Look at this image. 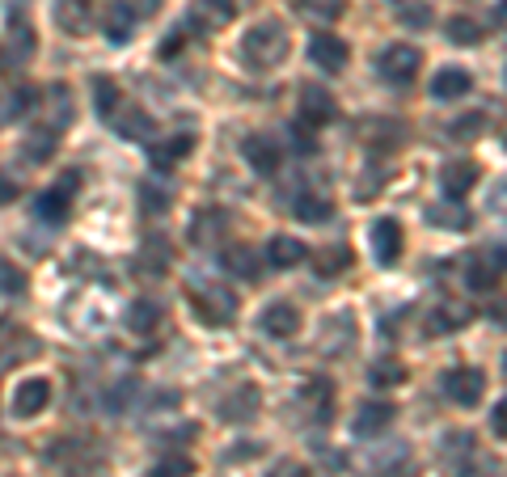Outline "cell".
<instances>
[{
  "instance_id": "cell-1",
  "label": "cell",
  "mask_w": 507,
  "mask_h": 477,
  "mask_svg": "<svg viewBox=\"0 0 507 477\" xmlns=\"http://www.w3.org/2000/svg\"><path fill=\"white\" fill-rule=\"evenodd\" d=\"M187 300H190L195 317L204 321V325H233V321H237V292L224 287L220 279L190 275L187 279Z\"/></svg>"
},
{
  "instance_id": "cell-2",
  "label": "cell",
  "mask_w": 507,
  "mask_h": 477,
  "mask_svg": "<svg viewBox=\"0 0 507 477\" xmlns=\"http://www.w3.org/2000/svg\"><path fill=\"white\" fill-rule=\"evenodd\" d=\"M287 51H292L287 26H284V21H275V17L250 26V34L241 38V55H245L254 68H279L287 60Z\"/></svg>"
},
{
  "instance_id": "cell-3",
  "label": "cell",
  "mask_w": 507,
  "mask_h": 477,
  "mask_svg": "<svg viewBox=\"0 0 507 477\" xmlns=\"http://www.w3.org/2000/svg\"><path fill=\"white\" fill-rule=\"evenodd\" d=\"M507 275V245H482L465 258V284L474 292H491Z\"/></svg>"
},
{
  "instance_id": "cell-4",
  "label": "cell",
  "mask_w": 507,
  "mask_h": 477,
  "mask_svg": "<svg viewBox=\"0 0 507 477\" xmlns=\"http://www.w3.org/2000/svg\"><path fill=\"white\" fill-rule=\"evenodd\" d=\"M80 186V169H68V174L51 186V191L38 194V203H34V216L43 224H63L68 220V211H72V194Z\"/></svg>"
},
{
  "instance_id": "cell-5",
  "label": "cell",
  "mask_w": 507,
  "mask_h": 477,
  "mask_svg": "<svg viewBox=\"0 0 507 477\" xmlns=\"http://www.w3.org/2000/svg\"><path fill=\"white\" fill-rule=\"evenodd\" d=\"M377 68L385 80H394V85H411L419 77V68H423V51L411 47V43H389V47L377 55Z\"/></svg>"
},
{
  "instance_id": "cell-6",
  "label": "cell",
  "mask_w": 507,
  "mask_h": 477,
  "mask_svg": "<svg viewBox=\"0 0 507 477\" xmlns=\"http://www.w3.org/2000/svg\"><path fill=\"white\" fill-rule=\"evenodd\" d=\"M47 406H51V381H43V376L17 381L13 393H9V414L13 418H38Z\"/></svg>"
},
{
  "instance_id": "cell-7",
  "label": "cell",
  "mask_w": 507,
  "mask_h": 477,
  "mask_svg": "<svg viewBox=\"0 0 507 477\" xmlns=\"http://www.w3.org/2000/svg\"><path fill=\"white\" fill-rule=\"evenodd\" d=\"M233 17H237L233 0H195L187 13V26L195 34H220L224 26H233Z\"/></svg>"
},
{
  "instance_id": "cell-8",
  "label": "cell",
  "mask_w": 507,
  "mask_h": 477,
  "mask_svg": "<svg viewBox=\"0 0 507 477\" xmlns=\"http://www.w3.org/2000/svg\"><path fill=\"white\" fill-rule=\"evenodd\" d=\"M241 157H245V165H250L258 177H270L275 169H279V160H284V148H279L275 136H245Z\"/></svg>"
},
{
  "instance_id": "cell-9",
  "label": "cell",
  "mask_w": 507,
  "mask_h": 477,
  "mask_svg": "<svg viewBox=\"0 0 507 477\" xmlns=\"http://www.w3.org/2000/svg\"><path fill=\"white\" fill-rule=\"evenodd\" d=\"M444 393L457 401V406H478L482 401V393H486V376L478 372V367H453L448 376H444Z\"/></svg>"
},
{
  "instance_id": "cell-10",
  "label": "cell",
  "mask_w": 507,
  "mask_h": 477,
  "mask_svg": "<svg viewBox=\"0 0 507 477\" xmlns=\"http://www.w3.org/2000/svg\"><path fill=\"white\" fill-rule=\"evenodd\" d=\"M309 60H313L326 77H338L351 60V47L338 38V34H313V43H309Z\"/></svg>"
},
{
  "instance_id": "cell-11",
  "label": "cell",
  "mask_w": 507,
  "mask_h": 477,
  "mask_svg": "<svg viewBox=\"0 0 507 477\" xmlns=\"http://www.w3.org/2000/svg\"><path fill=\"white\" fill-rule=\"evenodd\" d=\"M368 241H372V254H377L380 267H394L397 258H402V224H397L394 216H380V220H372Z\"/></svg>"
},
{
  "instance_id": "cell-12",
  "label": "cell",
  "mask_w": 507,
  "mask_h": 477,
  "mask_svg": "<svg viewBox=\"0 0 507 477\" xmlns=\"http://www.w3.org/2000/svg\"><path fill=\"white\" fill-rule=\"evenodd\" d=\"M334 114H338V106H334V97L321 89V85H301V123H309V127H326V123H334Z\"/></svg>"
},
{
  "instance_id": "cell-13",
  "label": "cell",
  "mask_w": 507,
  "mask_h": 477,
  "mask_svg": "<svg viewBox=\"0 0 507 477\" xmlns=\"http://www.w3.org/2000/svg\"><path fill=\"white\" fill-rule=\"evenodd\" d=\"M262 334L267 338H296L301 334V308L287 300H275L262 308Z\"/></svg>"
},
{
  "instance_id": "cell-14",
  "label": "cell",
  "mask_w": 507,
  "mask_h": 477,
  "mask_svg": "<svg viewBox=\"0 0 507 477\" xmlns=\"http://www.w3.org/2000/svg\"><path fill=\"white\" fill-rule=\"evenodd\" d=\"M389 423H394V406L389 401H364L355 410V418H351V431L360 440H377L380 431H389Z\"/></svg>"
},
{
  "instance_id": "cell-15",
  "label": "cell",
  "mask_w": 507,
  "mask_h": 477,
  "mask_svg": "<svg viewBox=\"0 0 507 477\" xmlns=\"http://www.w3.org/2000/svg\"><path fill=\"white\" fill-rule=\"evenodd\" d=\"M136 21H140L136 4H131V0H114L111 9H106V17H102V30H106V38H111L114 47H123V43H131Z\"/></svg>"
},
{
  "instance_id": "cell-16",
  "label": "cell",
  "mask_w": 507,
  "mask_h": 477,
  "mask_svg": "<svg viewBox=\"0 0 507 477\" xmlns=\"http://www.w3.org/2000/svg\"><path fill=\"white\" fill-rule=\"evenodd\" d=\"M440 186L448 199H465L478 186V165L474 160H448L440 169Z\"/></svg>"
},
{
  "instance_id": "cell-17",
  "label": "cell",
  "mask_w": 507,
  "mask_h": 477,
  "mask_svg": "<svg viewBox=\"0 0 507 477\" xmlns=\"http://www.w3.org/2000/svg\"><path fill=\"white\" fill-rule=\"evenodd\" d=\"M258 401H262V393H258L254 384H237V389H233V393H229L216 410H220L224 423H245V418L258 414Z\"/></svg>"
},
{
  "instance_id": "cell-18",
  "label": "cell",
  "mask_w": 507,
  "mask_h": 477,
  "mask_svg": "<svg viewBox=\"0 0 507 477\" xmlns=\"http://www.w3.org/2000/svg\"><path fill=\"white\" fill-rule=\"evenodd\" d=\"M474 89V77L465 72V68H440L436 77H431V97L436 102H457Z\"/></svg>"
},
{
  "instance_id": "cell-19",
  "label": "cell",
  "mask_w": 507,
  "mask_h": 477,
  "mask_svg": "<svg viewBox=\"0 0 507 477\" xmlns=\"http://www.w3.org/2000/svg\"><path fill=\"white\" fill-rule=\"evenodd\" d=\"M51 13H55V26H60L63 34L80 38L85 26H89V13H94V0H55Z\"/></svg>"
},
{
  "instance_id": "cell-20",
  "label": "cell",
  "mask_w": 507,
  "mask_h": 477,
  "mask_svg": "<svg viewBox=\"0 0 507 477\" xmlns=\"http://www.w3.org/2000/svg\"><path fill=\"white\" fill-rule=\"evenodd\" d=\"M148 152H153V165H157V169H174L178 160L195 152V136H190V131H178L170 140H157Z\"/></svg>"
},
{
  "instance_id": "cell-21",
  "label": "cell",
  "mask_w": 507,
  "mask_h": 477,
  "mask_svg": "<svg viewBox=\"0 0 507 477\" xmlns=\"http://www.w3.org/2000/svg\"><path fill=\"white\" fill-rule=\"evenodd\" d=\"M220 262H224V271H233L237 279H245V284H258V279H262V262L254 254V245H229Z\"/></svg>"
},
{
  "instance_id": "cell-22",
  "label": "cell",
  "mask_w": 507,
  "mask_h": 477,
  "mask_svg": "<svg viewBox=\"0 0 507 477\" xmlns=\"http://www.w3.org/2000/svg\"><path fill=\"white\" fill-rule=\"evenodd\" d=\"M60 148V131L55 127H34L26 140H21V157L34 160V165H43V160H51V152Z\"/></svg>"
},
{
  "instance_id": "cell-23",
  "label": "cell",
  "mask_w": 507,
  "mask_h": 477,
  "mask_svg": "<svg viewBox=\"0 0 507 477\" xmlns=\"http://www.w3.org/2000/svg\"><path fill=\"white\" fill-rule=\"evenodd\" d=\"M111 123L119 127V136H123V140H148V136H153V119H148V114H140L136 106H119V114H114Z\"/></svg>"
},
{
  "instance_id": "cell-24",
  "label": "cell",
  "mask_w": 507,
  "mask_h": 477,
  "mask_svg": "<svg viewBox=\"0 0 507 477\" xmlns=\"http://www.w3.org/2000/svg\"><path fill=\"white\" fill-rule=\"evenodd\" d=\"M270 267H279V271H287V267H296V262H304L309 258V250H304L301 237H270Z\"/></svg>"
},
{
  "instance_id": "cell-25",
  "label": "cell",
  "mask_w": 507,
  "mask_h": 477,
  "mask_svg": "<svg viewBox=\"0 0 507 477\" xmlns=\"http://www.w3.org/2000/svg\"><path fill=\"white\" fill-rule=\"evenodd\" d=\"M296 13L309 17L313 26H330L347 13V0H296Z\"/></svg>"
},
{
  "instance_id": "cell-26",
  "label": "cell",
  "mask_w": 507,
  "mask_h": 477,
  "mask_svg": "<svg viewBox=\"0 0 507 477\" xmlns=\"http://www.w3.org/2000/svg\"><path fill=\"white\" fill-rule=\"evenodd\" d=\"M34 89L30 85H21V89H13V94H0V127H9L13 119H21V114H30L34 106Z\"/></svg>"
},
{
  "instance_id": "cell-27",
  "label": "cell",
  "mask_w": 507,
  "mask_h": 477,
  "mask_svg": "<svg viewBox=\"0 0 507 477\" xmlns=\"http://www.w3.org/2000/svg\"><path fill=\"white\" fill-rule=\"evenodd\" d=\"M170 262H174V250H170V241L165 237H148L140 250V267H153L148 275H165L170 271Z\"/></svg>"
},
{
  "instance_id": "cell-28",
  "label": "cell",
  "mask_w": 507,
  "mask_h": 477,
  "mask_svg": "<svg viewBox=\"0 0 507 477\" xmlns=\"http://www.w3.org/2000/svg\"><path fill=\"white\" fill-rule=\"evenodd\" d=\"M292 211H296V220H304V224H321V220H330L334 207L326 194H296Z\"/></svg>"
},
{
  "instance_id": "cell-29",
  "label": "cell",
  "mask_w": 507,
  "mask_h": 477,
  "mask_svg": "<svg viewBox=\"0 0 507 477\" xmlns=\"http://www.w3.org/2000/svg\"><path fill=\"white\" fill-rule=\"evenodd\" d=\"M157 321H161V308L153 300H136L127 308V330H131V334H153Z\"/></svg>"
},
{
  "instance_id": "cell-30",
  "label": "cell",
  "mask_w": 507,
  "mask_h": 477,
  "mask_svg": "<svg viewBox=\"0 0 507 477\" xmlns=\"http://www.w3.org/2000/svg\"><path fill=\"white\" fill-rule=\"evenodd\" d=\"M428 220L440 224V228H470L474 216H470L461 203H436V207H428Z\"/></svg>"
},
{
  "instance_id": "cell-31",
  "label": "cell",
  "mask_w": 507,
  "mask_h": 477,
  "mask_svg": "<svg viewBox=\"0 0 507 477\" xmlns=\"http://www.w3.org/2000/svg\"><path fill=\"white\" fill-rule=\"evenodd\" d=\"M304 398H309V414L330 423V398H334V384L330 381H309L304 384Z\"/></svg>"
},
{
  "instance_id": "cell-32",
  "label": "cell",
  "mask_w": 507,
  "mask_h": 477,
  "mask_svg": "<svg viewBox=\"0 0 507 477\" xmlns=\"http://www.w3.org/2000/svg\"><path fill=\"white\" fill-rule=\"evenodd\" d=\"M94 94H97V114L111 123L114 119V106H123V97H119V85L111 77H94Z\"/></svg>"
},
{
  "instance_id": "cell-33",
  "label": "cell",
  "mask_w": 507,
  "mask_h": 477,
  "mask_svg": "<svg viewBox=\"0 0 507 477\" xmlns=\"http://www.w3.org/2000/svg\"><path fill=\"white\" fill-rule=\"evenodd\" d=\"M448 43H457V47H474V43H482V26L470 21V17H453V21H448Z\"/></svg>"
},
{
  "instance_id": "cell-34",
  "label": "cell",
  "mask_w": 507,
  "mask_h": 477,
  "mask_svg": "<svg viewBox=\"0 0 507 477\" xmlns=\"http://www.w3.org/2000/svg\"><path fill=\"white\" fill-rule=\"evenodd\" d=\"M406 381V367H402V359H377L372 364V384L377 389H394V384Z\"/></svg>"
},
{
  "instance_id": "cell-35",
  "label": "cell",
  "mask_w": 507,
  "mask_h": 477,
  "mask_svg": "<svg viewBox=\"0 0 507 477\" xmlns=\"http://www.w3.org/2000/svg\"><path fill=\"white\" fill-rule=\"evenodd\" d=\"M474 317L470 308H440L436 317L428 321V334H448V330H457V325H465V321Z\"/></svg>"
},
{
  "instance_id": "cell-36",
  "label": "cell",
  "mask_w": 507,
  "mask_h": 477,
  "mask_svg": "<svg viewBox=\"0 0 507 477\" xmlns=\"http://www.w3.org/2000/svg\"><path fill=\"white\" fill-rule=\"evenodd\" d=\"M313 262H317V275H326V279H330V275H343V271H347V267H351V254L343 250V245H334V250H326V254H317Z\"/></svg>"
},
{
  "instance_id": "cell-37",
  "label": "cell",
  "mask_w": 507,
  "mask_h": 477,
  "mask_svg": "<svg viewBox=\"0 0 507 477\" xmlns=\"http://www.w3.org/2000/svg\"><path fill=\"white\" fill-rule=\"evenodd\" d=\"M30 55H34V30L26 26V21H17L13 17V60L17 64H26Z\"/></svg>"
},
{
  "instance_id": "cell-38",
  "label": "cell",
  "mask_w": 507,
  "mask_h": 477,
  "mask_svg": "<svg viewBox=\"0 0 507 477\" xmlns=\"http://www.w3.org/2000/svg\"><path fill=\"white\" fill-rule=\"evenodd\" d=\"M0 292H9V296H17V292H26V275L17 271L9 258H0Z\"/></svg>"
},
{
  "instance_id": "cell-39",
  "label": "cell",
  "mask_w": 507,
  "mask_h": 477,
  "mask_svg": "<svg viewBox=\"0 0 507 477\" xmlns=\"http://www.w3.org/2000/svg\"><path fill=\"white\" fill-rule=\"evenodd\" d=\"M140 199H144V211H165L170 207V191H161V186H153V182H144L140 186Z\"/></svg>"
},
{
  "instance_id": "cell-40",
  "label": "cell",
  "mask_w": 507,
  "mask_h": 477,
  "mask_svg": "<svg viewBox=\"0 0 507 477\" xmlns=\"http://www.w3.org/2000/svg\"><path fill=\"white\" fill-rule=\"evenodd\" d=\"M486 127V119H482V114H465V119H457V123H453V136H457V140H474L478 131Z\"/></svg>"
},
{
  "instance_id": "cell-41",
  "label": "cell",
  "mask_w": 507,
  "mask_h": 477,
  "mask_svg": "<svg viewBox=\"0 0 507 477\" xmlns=\"http://www.w3.org/2000/svg\"><path fill=\"white\" fill-rule=\"evenodd\" d=\"M190 473H195V465L187 456H170V461L157 465V477H190Z\"/></svg>"
},
{
  "instance_id": "cell-42",
  "label": "cell",
  "mask_w": 507,
  "mask_h": 477,
  "mask_svg": "<svg viewBox=\"0 0 507 477\" xmlns=\"http://www.w3.org/2000/svg\"><path fill=\"white\" fill-rule=\"evenodd\" d=\"M267 477H309V469H304L301 461H279L275 469H270Z\"/></svg>"
},
{
  "instance_id": "cell-43",
  "label": "cell",
  "mask_w": 507,
  "mask_h": 477,
  "mask_svg": "<svg viewBox=\"0 0 507 477\" xmlns=\"http://www.w3.org/2000/svg\"><path fill=\"white\" fill-rule=\"evenodd\" d=\"M491 431H495V435H503V440H507V398H503V401H499V406H495V410H491Z\"/></svg>"
},
{
  "instance_id": "cell-44",
  "label": "cell",
  "mask_w": 507,
  "mask_h": 477,
  "mask_svg": "<svg viewBox=\"0 0 507 477\" xmlns=\"http://www.w3.org/2000/svg\"><path fill=\"white\" fill-rule=\"evenodd\" d=\"M402 21H406V26H428L431 9H428V4H419V9H402Z\"/></svg>"
},
{
  "instance_id": "cell-45",
  "label": "cell",
  "mask_w": 507,
  "mask_h": 477,
  "mask_svg": "<svg viewBox=\"0 0 507 477\" xmlns=\"http://www.w3.org/2000/svg\"><path fill=\"white\" fill-rule=\"evenodd\" d=\"M486 317H491L495 325H503V330H507V300H495L491 308H486Z\"/></svg>"
},
{
  "instance_id": "cell-46",
  "label": "cell",
  "mask_w": 507,
  "mask_h": 477,
  "mask_svg": "<svg viewBox=\"0 0 507 477\" xmlns=\"http://www.w3.org/2000/svg\"><path fill=\"white\" fill-rule=\"evenodd\" d=\"M17 199V186L9 182V177H0V207H9Z\"/></svg>"
},
{
  "instance_id": "cell-47",
  "label": "cell",
  "mask_w": 507,
  "mask_h": 477,
  "mask_svg": "<svg viewBox=\"0 0 507 477\" xmlns=\"http://www.w3.org/2000/svg\"><path fill=\"white\" fill-rule=\"evenodd\" d=\"M131 4H136V13L140 17H153L161 9V0H131Z\"/></svg>"
},
{
  "instance_id": "cell-48",
  "label": "cell",
  "mask_w": 507,
  "mask_h": 477,
  "mask_svg": "<svg viewBox=\"0 0 507 477\" xmlns=\"http://www.w3.org/2000/svg\"><path fill=\"white\" fill-rule=\"evenodd\" d=\"M503 372H507V355H503Z\"/></svg>"
},
{
  "instance_id": "cell-49",
  "label": "cell",
  "mask_w": 507,
  "mask_h": 477,
  "mask_svg": "<svg viewBox=\"0 0 507 477\" xmlns=\"http://www.w3.org/2000/svg\"><path fill=\"white\" fill-rule=\"evenodd\" d=\"M397 4H406V0H397Z\"/></svg>"
}]
</instances>
